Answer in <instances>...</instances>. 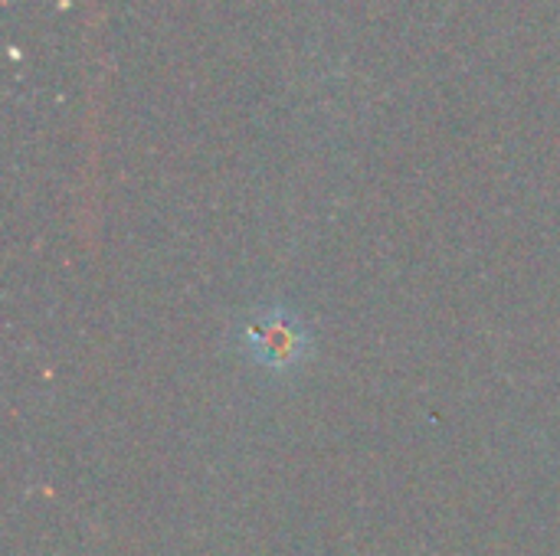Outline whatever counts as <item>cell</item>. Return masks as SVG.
Masks as SVG:
<instances>
[{"label":"cell","instance_id":"obj_1","mask_svg":"<svg viewBox=\"0 0 560 556\" xmlns=\"http://www.w3.org/2000/svg\"><path fill=\"white\" fill-rule=\"evenodd\" d=\"M243 344L256 364L272 370H289L308 354V328L289 308H262L243 328Z\"/></svg>","mask_w":560,"mask_h":556}]
</instances>
